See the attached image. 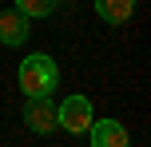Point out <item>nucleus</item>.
<instances>
[{
    "label": "nucleus",
    "instance_id": "423d86ee",
    "mask_svg": "<svg viewBox=\"0 0 151 147\" xmlns=\"http://www.w3.org/2000/svg\"><path fill=\"white\" fill-rule=\"evenodd\" d=\"M96 12L107 24H127L131 12H135V0H96Z\"/></svg>",
    "mask_w": 151,
    "mask_h": 147
},
{
    "label": "nucleus",
    "instance_id": "20e7f679",
    "mask_svg": "<svg viewBox=\"0 0 151 147\" xmlns=\"http://www.w3.org/2000/svg\"><path fill=\"white\" fill-rule=\"evenodd\" d=\"M28 28H32V20L20 8H4V12H0V44L20 48L24 40H28Z\"/></svg>",
    "mask_w": 151,
    "mask_h": 147
},
{
    "label": "nucleus",
    "instance_id": "7ed1b4c3",
    "mask_svg": "<svg viewBox=\"0 0 151 147\" xmlns=\"http://www.w3.org/2000/svg\"><path fill=\"white\" fill-rule=\"evenodd\" d=\"M24 123L36 135L56 131V103L48 100V95H28V103H24Z\"/></svg>",
    "mask_w": 151,
    "mask_h": 147
},
{
    "label": "nucleus",
    "instance_id": "0eeeda50",
    "mask_svg": "<svg viewBox=\"0 0 151 147\" xmlns=\"http://www.w3.org/2000/svg\"><path fill=\"white\" fill-rule=\"evenodd\" d=\"M16 8H20L28 20H40V16H52L56 0H16Z\"/></svg>",
    "mask_w": 151,
    "mask_h": 147
},
{
    "label": "nucleus",
    "instance_id": "39448f33",
    "mask_svg": "<svg viewBox=\"0 0 151 147\" xmlns=\"http://www.w3.org/2000/svg\"><path fill=\"white\" fill-rule=\"evenodd\" d=\"M83 135L96 147H127V127H123L119 119H91V127Z\"/></svg>",
    "mask_w": 151,
    "mask_h": 147
},
{
    "label": "nucleus",
    "instance_id": "f03ea898",
    "mask_svg": "<svg viewBox=\"0 0 151 147\" xmlns=\"http://www.w3.org/2000/svg\"><path fill=\"white\" fill-rule=\"evenodd\" d=\"M91 103L88 95H68L64 103H56V127H64L68 135H83L91 127Z\"/></svg>",
    "mask_w": 151,
    "mask_h": 147
},
{
    "label": "nucleus",
    "instance_id": "f257e3e1",
    "mask_svg": "<svg viewBox=\"0 0 151 147\" xmlns=\"http://www.w3.org/2000/svg\"><path fill=\"white\" fill-rule=\"evenodd\" d=\"M56 84H60V68H56L52 56H44V52L24 56V64H20V87H24V95H52Z\"/></svg>",
    "mask_w": 151,
    "mask_h": 147
}]
</instances>
